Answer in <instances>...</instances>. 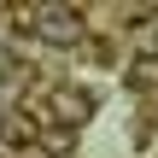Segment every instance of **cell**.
I'll list each match as a JSON object with an SVG mask.
<instances>
[{
	"label": "cell",
	"instance_id": "6da1fadb",
	"mask_svg": "<svg viewBox=\"0 0 158 158\" xmlns=\"http://www.w3.org/2000/svg\"><path fill=\"white\" fill-rule=\"evenodd\" d=\"M35 35L53 41V47H76L88 35V18H82V6H41L35 12Z\"/></svg>",
	"mask_w": 158,
	"mask_h": 158
},
{
	"label": "cell",
	"instance_id": "7a4b0ae2",
	"mask_svg": "<svg viewBox=\"0 0 158 158\" xmlns=\"http://www.w3.org/2000/svg\"><path fill=\"white\" fill-rule=\"evenodd\" d=\"M47 117H59V123L82 129V123L94 117V94H88V88H70V82H64V88H53V94H47Z\"/></svg>",
	"mask_w": 158,
	"mask_h": 158
},
{
	"label": "cell",
	"instance_id": "3957f363",
	"mask_svg": "<svg viewBox=\"0 0 158 158\" xmlns=\"http://www.w3.org/2000/svg\"><path fill=\"white\" fill-rule=\"evenodd\" d=\"M6 135H12V141H23V147H29V141H35V123H29V117H6Z\"/></svg>",
	"mask_w": 158,
	"mask_h": 158
},
{
	"label": "cell",
	"instance_id": "277c9868",
	"mask_svg": "<svg viewBox=\"0 0 158 158\" xmlns=\"http://www.w3.org/2000/svg\"><path fill=\"white\" fill-rule=\"evenodd\" d=\"M23 158H47V152H35V147H23Z\"/></svg>",
	"mask_w": 158,
	"mask_h": 158
}]
</instances>
